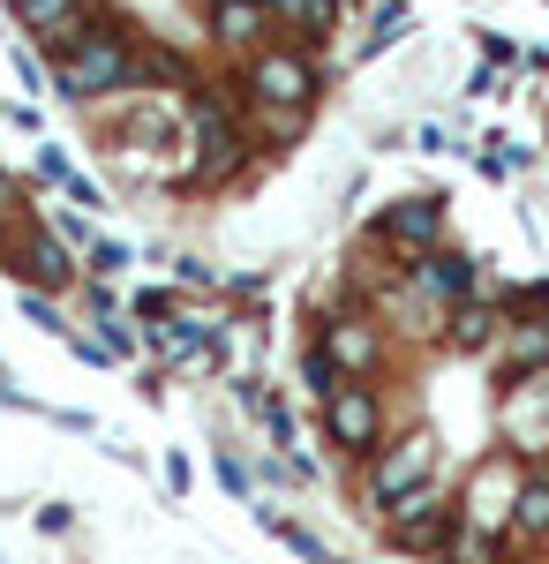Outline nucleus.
Masks as SVG:
<instances>
[{"mask_svg": "<svg viewBox=\"0 0 549 564\" xmlns=\"http://www.w3.org/2000/svg\"><path fill=\"white\" fill-rule=\"evenodd\" d=\"M53 90L76 98V106H98V98H114V90H136V45L98 23L84 45L53 53Z\"/></svg>", "mask_w": 549, "mask_h": 564, "instance_id": "1", "label": "nucleus"}, {"mask_svg": "<svg viewBox=\"0 0 549 564\" xmlns=\"http://www.w3.org/2000/svg\"><path fill=\"white\" fill-rule=\"evenodd\" d=\"M384 527H391V542L399 550H422V557H437L444 550V534L460 527V497H444V489H415V497H399V505H384Z\"/></svg>", "mask_w": 549, "mask_h": 564, "instance_id": "2", "label": "nucleus"}, {"mask_svg": "<svg viewBox=\"0 0 549 564\" xmlns=\"http://www.w3.org/2000/svg\"><path fill=\"white\" fill-rule=\"evenodd\" d=\"M429 467H437V444H429L422 430L377 444V467H369V505H399V497H415V489L429 481Z\"/></svg>", "mask_w": 549, "mask_h": 564, "instance_id": "3", "label": "nucleus"}, {"mask_svg": "<svg viewBox=\"0 0 549 564\" xmlns=\"http://www.w3.org/2000/svg\"><path fill=\"white\" fill-rule=\"evenodd\" d=\"M324 430H332L338 452H377L384 444V406H377V391L369 384H332L324 391Z\"/></svg>", "mask_w": 549, "mask_h": 564, "instance_id": "4", "label": "nucleus"}, {"mask_svg": "<svg viewBox=\"0 0 549 564\" xmlns=\"http://www.w3.org/2000/svg\"><path fill=\"white\" fill-rule=\"evenodd\" d=\"M437 234H444V196H399V204L377 212V241L407 249V257H429Z\"/></svg>", "mask_w": 549, "mask_h": 564, "instance_id": "5", "label": "nucleus"}, {"mask_svg": "<svg viewBox=\"0 0 549 564\" xmlns=\"http://www.w3.org/2000/svg\"><path fill=\"white\" fill-rule=\"evenodd\" d=\"M249 90L256 106H279V113H301L309 98H316V68L301 61V53H263L249 68Z\"/></svg>", "mask_w": 549, "mask_h": 564, "instance_id": "6", "label": "nucleus"}, {"mask_svg": "<svg viewBox=\"0 0 549 564\" xmlns=\"http://www.w3.org/2000/svg\"><path fill=\"white\" fill-rule=\"evenodd\" d=\"M407 271H415V286H422L429 302H466V294H474V263H466L460 249H429V257H415Z\"/></svg>", "mask_w": 549, "mask_h": 564, "instance_id": "7", "label": "nucleus"}, {"mask_svg": "<svg viewBox=\"0 0 549 564\" xmlns=\"http://www.w3.org/2000/svg\"><path fill=\"white\" fill-rule=\"evenodd\" d=\"M263 31H271V15L256 0H212V39L218 45H256Z\"/></svg>", "mask_w": 549, "mask_h": 564, "instance_id": "8", "label": "nucleus"}, {"mask_svg": "<svg viewBox=\"0 0 549 564\" xmlns=\"http://www.w3.org/2000/svg\"><path fill=\"white\" fill-rule=\"evenodd\" d=\"M23 271L39 286H76V257L53 241V234H23Z\"/></svg>", "mask_w": 549, "mask_h": 564, "instance_id": "9", "label": "nucleus"}, {"mask_svg": "<svg viewBox=\"0 0 549 564\" xmlns=\"http://www.w3.org/2000/svg\"><path fill=\"white\" fill-rule=\"evenodd\" d=\"M324 354H332V369H354V377H362V369L377 361V332H369V324H332V332H324Z\"/></svg>", "mask_w": 549, "mask_h": 564, "instance_id": "10", "label": "nucleus"}, {"mask_svg": "<svg viewBox=\"0 0 549 564\" xmlns=\"http://www.w3.org/2000/svg\"><path fill=\"white\" fill-rule=\"evenodd\" d=\"M8 8H15V23H23V31L45 45L61 23H68V15H76V8H84V0H8Z\"/></svg>", "mask_w": 549, "mask_h": 564, "instance_id": "11", "label": "nucleus"}, {"mask_svg": "<svg viewBox=\"0 0 549 564\" xmlns=\"http://www.w3.org/2000/svg\"><path fill=\"white\" fill-rule=\"evenodd\" d=\"M512 527H519V534H549V475L512 489Z\"/></svg>", "mask_w": 549, "mask_h": 564, "instance_id": "12", "label": "nucleus"}, {"mask_svg": "<svg viewBox=\"0 0 549 564\" xmlns=\"http://www.w3.org/2000/svg\"><path fill=\"white\" fill-rule=\"evenodd\" d=\"M173 84H189V61L181 53H136V90H173Z\"/></svg>", "mask_w": 549, "mask_h": 564, "instance_id": "13", "label": "nucleus"}, {"mask_svg": "<svg viewBox=\"0 0 549 564\" xmlns=\"http://www.w3.org/2000/svg\"><path fill=\"white\" fill-rule=\"evenodd\" d=\"M489 339H497V308H482V302H460L452 308V347H489Z\"/></svg>", "mask_w": 549, "mask_h": 564, "instance_id": "14", "label": "nucleus"}, {"mask_svg": "<svg viewBox=\"0 0 549 564\" xmlns=\"http://www.w3.org/2000/svg\"><path fill=\"white\" fill-rule=\"evenodd\" d=\"M271 15H287V23H301L309 39H332V31H338V0H279Z\"/></svg>", "mask_w": 549, "mask_h": 564, "instance_id": "15", "label": "nucleus"}, {"mask_svg": "<svg viewBox=\"0 0 549 564\" xmlns=\"http://www.w3.org/2000/svg\"><path fill=\"white\" fill-rule=\"evenodd\" d=\"M407 31H415V15H407V0H384V8H377V31L362 39V61H377L384 45H399Z\"/></svg>", "mask_w": 549, "mask_h": 564, "instance_id": "16", "label": "nucleus"}, {"mask_svg": "<svg viewBox=\"0 0 549 564\" xmlns=\"http://www.w3.org/2000/svg\"><path fill=\"white\" fill-rule=\"evenodd\" d=\"M489 550H497V542H489V534H482V527H452V534H444V550H437V557H444V564H489Z\"/></svg>", "mask_w": 549, "mask_h": 564, "instance_id": "17", "label": "nucleus"}, {"mask_svg": "<svg viewBox=\"0 0 549 564\" xmlns=\"http://www.w3.org/2000/svg\"><path fill=\"white\" fill-rule=\"evenodd\" d=\"M128 263H136V249H128V241H90V271H98V279H121Z\"/></svg>", "mask_w": 549, "mask_h": 564, "instance_id": "18", "label": "nucleus"}, {"mask_svg": "<svg viewBox=\"0 0 549 564\" xmlns=\"http://www.w3.org/2000/svg\"><path fill=\"white\" fill-rule=\"evenodd\" d=\"M23 316H31V324H39V332H53V339H68V332H76V324H68V316H61V308L45 302V294H23Z\"/></svg>", "mask_w": 549, "mask_h": 564, "instance_id": "19", "label": "nucleus"}, {"mask_svg": "<svg viewBox=\"0 0 549 564\" xmlns=\"http://www.w3.org/2000/svg\"><path fill=\"white\" fill-rule=\"evenodd\" d=\"M301 377H309V391H316V399H324V391H332V384H338V369H332V354H324V347H309V354H301Z\"/></svg>", "mask_w": 549, "mask_h": 564, "instance_id": "20", "label": "nucleus"}, {"mask_svg": "<svg viewBox=\"0 0 549 564\" xmlns=\"http://www.w3.org/2000/svg\"><path fill=\"white\" fill-rule=\"evenodd\" d=\"M159 347L166 354H196L204 347V324H189V316H181V324H159Z\"/></svg>", "mask_w": 549, "mask_h": 564, "instance_id": "21", "label": "nucleus"}, {"mask_svg": "<svg viewBox=\"0 0 549 564\" xmlns=\"http://www.w3.org/2000/svg\"><path fill=\"white\" fill-rule=\"evenodd\" d=\"M218 481H226V497H249V467L234 452H218Z\"/></svg>", "mask_w": 549, "mask_h": 564, "instance_id": "22", "label": "nucleus"}, {"mask_svg": "<svg viewBox=\"0 0 549 564\" xmlns=\"http://www.w3.org/2000/svg\"><path fill=\"white\" fill-rule=\"evenodd\" d=\"M136 316H173V294H136Z\"/></svg>", "mask_w": 549, "mask_h": 564, "instance_id": "23", "label": "nucleus"}, {"mask_svg": "<svg viewBox=\"0 0 549 564\" xmlns=\"http://www.w3.org/2000/svg\"><path fill=\"white\" fill-rule=\"evenodd\" d=\"M256 8H263V15H271V8H279V0H256Z\"/></svg>", "mask_w": 549, "mask_h": 564, "instance_id": "24", "label": "nucleus"}, {"mask_svg": "<svg viewBox=\"0 0 549 564\" xmlns=\"http://www.w3.org/2000/svg\"><path fill=\"white\" fill-rule=\"evenodd\" d=\"M0 234H8V212H0Z\"/></svg>", "mask_w": 549, "mask_h": 564, "instance_id": "25", "label": "nucleus"}]
</instances>
